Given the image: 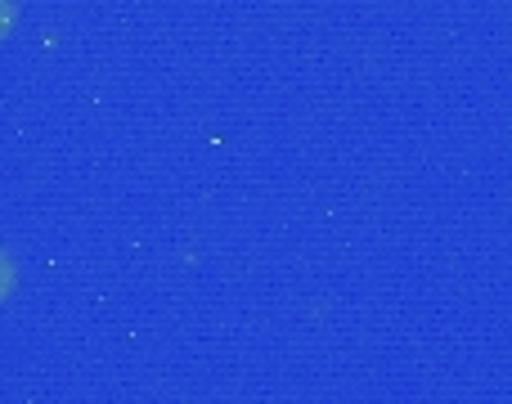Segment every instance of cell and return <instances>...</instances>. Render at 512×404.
I'll return each instance as SVG.
<instances>
[{"label":"cell","instance_id":"6da1fadb","mask_svg":"<svg viewBox=\"0 0 512 404\" xmlns=\"http://www.w3.org/2000/svg\"><path fill=\"white\" fill-rule=\"evenodd\" d=\"M9 283H14V270H9V261H5V256H0V297H5V292H9Z\"/></svg>","mask_w":512,"mask_h":404},{"label":"cell","instance_id":"7a4b0ae2","mask_svg":"<svg viewBox=\"0 0 512 404\" xmlns=\"http://www.w3.org/2000/svg\"><path fill=\"white\" fill-rule=\"evenodd\" d=\"M9 18H14V5H9V0H0V32L9 27Z\"/></svg>","mask_w":512,"mask_h":404}]
</instances>
